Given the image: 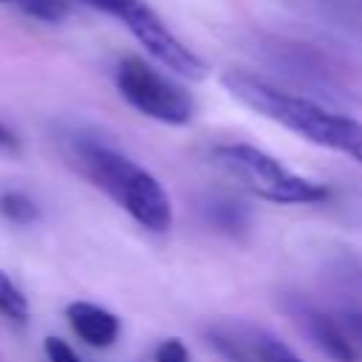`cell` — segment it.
<instances>
[{"label":"cell","instance_id":"2e32d148","mask_svg":"<svg viewBox=\"0 0 362 362\" xmlns=\"http://www.w3.org/2000/svg\"><path fill=\"white\" fill-rule=\"evenodd\" d=\"M0 3H20V0H0Z\"/></svg>","mask_w":362,"mask_h":362},{"label":"cell","instance_id":"277c9868","mask_svg":"<svg viewBox=\"0 0 362 362\" xmlns=\"http://www.w3.org/2000/svg\"><path fill=\"white\" fill-rule=\"evenodd\" d=\"M79 3L124 23L130 34L144 45V51L156 57L161 65H167L173 74L184 79L206 76V62L195 51H189L144 0H79Z\"/></svg>","mask_w":362,"mask_h":362},{"label":"cell","instance_id":"9c48e42d","mask_svg":"<svg viewBox=\"0 0 362 362\" xmlns=\"http://www.w3.org/2000/svg\"><path fill=\"white\" fill-rule=\"evenodd\" d=\"M0 314L11 322H20V325L28 320V300L11 283V277L6 272H0Z\"/></svg>","mask_w":362,"mask_h":362},{"label":"cell","instance_id":"52a82bcc","mask_svg":"<svg viewBox=\"0 0 362 362\" xmlns=\"http://www.w3.org/2000/svg\"><path fill=\"white\" fill-rule=\"evenodd\" d=\"M65 317L74 328V334L93 345V348H107L119 339V331H122V322L113 311L96 305V303H85V300H76L65 308Z\"/></svg>","mask_w":362,"mask_h":362},{"label":"cell","instance_id":"7c38bea8","mask_svg":"<svg viewBox=\"0 0 362 362\" xmlns=\"http://www.w3.org/2000/svg\"><path fill=\"white\" fill-rule=\"evenodd\" d=\"M42 348H45L48 362H82V359L76 356V351H74L65 339H59V337H45Z\"/></svg>","mask_w":362,"mask_h":362},{"label":"cell","instance_id":"ba28073f","mask_svg":"<svg viewBox=\"0 0 362 362\" xmlns=\"http://www.w3.org/2000/svg\"><path fill=\"white\" fill-rule=\"evenodd\" d=\"M305 328L314 337V342L337 362H359L362 356L356 354V348L351 345V339L345 337L342 325L337 317L322 314V311H305Z\"/></svg>","mask_w":362,"mask_h":362},{"label":"cell","instance_id":"8fae6325","mask_svg":"<svg viewBox=\"0 0 362 362\" xmlns=\"http://www.w3.org/2000/svg\"><path fill=\"white\" fill-rule=\"evenodd\" d=\"M23 11L28 17L45 20V23H59L68 17V3L65 0H20Z\"/></svg>","mask_w":362,"mask_h":362},{"label":"cell","instance_id":"5b68a950","mask_svg":"<svg viewBox=\"0 0 362 362\" xmlns=\"http://www.w3.org/2000/svg\"><path fill=\"white\" fill-rule=\"evenodd\" d=\"M116 88L130 107L156 122L189 124L195 116V99L189 96V90L156 71L141 57H124L116 65Z\"/></svg>","mask_w":362,"mask_h":362},{"label":"cell","instance_id":"30bf717a","mask_svg":"<svg viewBox=\"0 0 362 362\" xmlns=\"http://www.w3.org/2000/svg\"><path fill=\"white\" fill-rule=\"evenodd\" d=\"M0 215L11 223H20V226L34 223L40 218L37 204L23 192H0Z\"/></svg>","mask_w":362,"mask_h":362},{"label":"cell","instance_id":"7a4b0ae2","mask_svg":"<svg viewBox=\"0 0 362 362\" xmlns=\"http://www.w3.org/2000/svg\"><path fill=\"white\" fill-rule=\"evenodd\" d=\"M74 153H76L79 170L102 192H107L130 218H136L141 226L153 232L170 229L173 204L167 189L156 181L153 173H147L141 164H136L116 147H107L93 139H79Z\"/></svg>","mask_w":362,"mask_h":362},{"label":"cell","instance_id":"8992f818","mask_svg":"<svg viewBox=\"0 0 362 362\" xmlns=\"http://www.w3.org/2000/svg\"><path fill=\"white\" fill-rule=\"evenodd\" d=\"M206 337L209 345L229 362H303L280 337L249 322H215Z\"/></svg>","mask_w":362,"mask_h":362},{"label":"cell","instance_id":"5bb4252c","mask_svg":"<svg viewBox=\"0 0 362 362\" xmlns=\"http://www.w3.org/2000/svg\"><path fill=\"white\" fill-rule=\"evenodd\" d=\"M337 320H339L345 337L351 339V345L356 348V354L362 356V311H345V314H339Z\"/></svg>","mask_w":362,"mask_h":362},{"label":"cell","instance_id":"9a60e30c","mask_svg":"<svg viewBox=\"0 0 362 362\" xmlns=\"http://www.w3.org/2000/svg\"><path fill=\"white\" fill-rule=\"evenodd\" d=\"M14 147H17V136L6 124H0V150H14Z\"/></svg>","mask_w":362,"mask_h":362},{"label":"cell","instance_id":"4fadbf2b","mask_svg":"<svg viewBox=\"0 0 362 362\" xmlns=\"http://www.w3.org/2000/svg\"><path fill=\"white\" fill-rule=\"evenodd\" d=\"M156 362H189V348L181 339H164L156 348Z\"/></svg>","mask_w":362,"mask_h":362},{"label":"cell","instance_id":"6da1fadb","mask_svg":"<svg viewBox=\"0 0 362 362\" xmlns=\"http://www.w3.org/2000/svg\"><path fill=\"white\" fill-rule=\"evenodd\" d=\"M221 82L249 110L277 122L280 127L303 136L311 144L339 150L362 164V122L342 113H331L317 102L294 96L283 88H274L266 79L246 71H226Z\"/></svg>","mask_w":362,"mask_h":362},{"label":"cell","instance_id":"e0dca14e","mask_svg":"<svg viewBox=\"0 0 362 362\" xmlns=\"http://www.w3.org/2000/svg\"><path fill=\"white\" fill-rule=\"evenodd\" d=\"M356 3H359V6H362V0H356Z\"/></svg>","mask_w":362,"mask_h":362},{"label":"cell","instance_id":"3957f363","mask_svg":"<svg viewBox=\"0 0 362 362\" xmlns=\"http://www.w3.org/2000/svg\"><path fill=\"white\" fill-rule=\"evenodd\" d=\"M212 161L252 195L272 204H320L328 198L322 184L286 170L274 156L243 141L218 144L212 150Z\"/></svg>","mask_w":362,"mask_h":362}]
</instances>
